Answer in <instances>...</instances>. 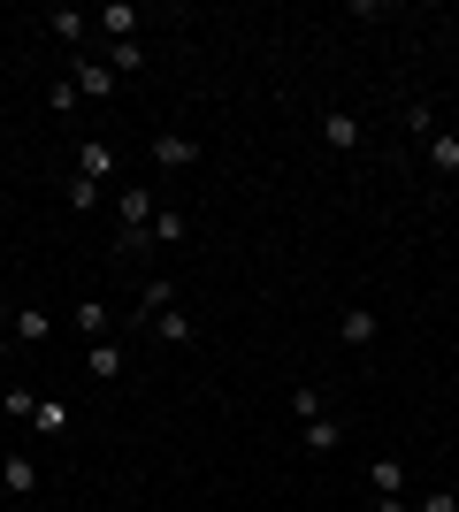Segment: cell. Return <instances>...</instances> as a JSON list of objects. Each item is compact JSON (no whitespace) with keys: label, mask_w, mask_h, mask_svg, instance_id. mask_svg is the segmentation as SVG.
<instances>
[{"label":"cell","mask_w":459,"mask_h":512,"mask_svg":"<svg viewBox=\"0 0 459 512\" xmlns=\"http://www.w3.org/2000/svg\"><path fill=\"white\" fill-rule=\"evenodd\" d=\"M153 245H161V253L192 245V214H184V207H161V214H153Z\"/></svg>","instance_id":"5bb4252c"},{"label":"cell","mask_w":459,"mask_h":512,"mask_svg":"<svg viewBox=\"0 0 459 512\" xmlns=\"http://www.w3.org/2000/svg\"><path fill=\"white\" fill-rule=\"evenodd\" d=\"M368 512H414V505H406V497H375Z\"/></svg>","instance_id":"4316f807"},{"label":"cell","mask_w":459,"mask_h":512,"mask_svg":"<svg viewBox=\"0 0 459 512\" xmlns=\"http://www.w3.org/2000/svg\"><path fill=\"white\" fill-rule=\"evenodd\" d=\"M153 214H161V199H153L146 184H123V192H115V253L123 260L153 253Z\"/></svg>","instance_id":"6da1fadb"},{"label":"cell","mask_w":459,"mask_h":512,"mask_svg":"<svg viewBox=\"0 0 459 512\" xmlns=\"http://www.w3.org/2000/svg\"><path fill=\"white\" fill-rule=\"evenodd\" d=\"M0 505H8V482H0Z\"/></svg>","instance_id":"f1b7e54d"},{"label":"cell","mask_w":459,"mask_h":512,"mask_svg":"<svg viewBox=\"0 0 459 512\" xmlns=\"http://www.w3.org/2000/svg\"><path fill=\"white\" fill-rule=\"evenodd\" d=\"M368 490L375 497H406V459H398V451H375L368 459Z\"/></svg>","instance_id":"ba28073f"},{"label":"cell","mask_w":459,"mask_h":512,"mask_svg":"<svg viewBox=\"0 0 459 512\" xmlns=\"http://www.w3.org/2000/svg\"><path fill=\"white\" fill-rule=\"evenodd\" d=\"M100 62H108L115 77H138V69H146V46H138V39H123V46H108Z\"/></svg>","instance_id":"ac0fdd59"},{"label":"cell","mask_w":459,"mask_h":512,"mask_svg":"<svg viewBox=\"0 0 459 512\" xmlns=\"http://www.w3.org/2000/svg\"><path fill=\"white\" fill-rule=\"evenodd\" d=\"M146 337H161V344H192V337H199V329H192V314H184V306H169V314L153 321Z\"/></svg>","instance_id":"e0dca14e"},{"label":"cell","mask_w":459,"mask_h":512,"mask_svg":"<svg viewBox=\"0 0 459 512\" xmlns=\"http://www.w3.org/2000/svg\"><path fill=\"white\" fill-rule=\"evenodd\" d=\"M69 146H77V176L108 192V184H115V146H108V138H69Z\"/></svg>","instance_id":"5b68a950"},{"label":"cell","mask_w":459,"mask_h":512,"mask_svg":"<svg viewBox=\"0 0 459 512\" xmlns=\"http://www.w3.org/2000/svg\"><path fill=\"white\" fill-rule=\"evenodd\" d=\"M69 85H77V100H115V92H123V77H115L100 54H77V62H69Z\"/></svg>","instance_id":"7a4b0ae2"},{"label":"cell","mask_w":459,"mask_h":512,"mask_svg":"<svg viewBox=\"0 0 459 512\" xmlns=\"http://www.w3.org/2000/svg\"><path fill=\"white\" fill-rule=\"evenodd\" d=\"M0 406H8V413H23V421H31V406H39V390H31V383H0Z\"/></svg>","instance_id":"7402d4cb"},{"label":"cell","mask_w":459,"mask_h":512,"mask_svg":"<svg viewBox=\"0 0 459 512\" xmlns=\"http://www.w3.org/2000/svg\"><path fill=\"white\" fill-rule=\"evenodd\" d=\"M8 360H16V337H8V329H0V375H8Z\"/></svg>","instance_id":"83f0119b"},{"label":"cell","mask_w":459,"mask_h":512,"mask_svg":"<svg viewBox=\"0 0 459 512\" xmlns=\"http://www.w3.org/2000/svg\"><path fill=\"white\" fill-rule=\"evenodd\" d=\"M0 482H8V505L39 490V467H31V451H0Z\"/></svg>","instance_id":"8992f818"},{"label":"cell","mask_w":459,"mask_h":512,"mask_svg":"<svg viewBox=\"0 0 459 512\" xmlns=\"http://www.w3.org/2000/svg\"><path fill=\"white\" fill-rule=\"evenodd\" d=\"M337 444H345V421H337V413L299 421V451H306V459H322V451H337Z\"/></svg>","instance_id":"9c48e42d"},{"label":"cell","mask_w":459,"mask_h":512,"mask_svg":"<svg viewBox=\"0 0 459 512\" xmlns=\"http://www.w3.org/2000/svg\"><path fill=\"white\" fill-rule=\"evenodd\" d=\"M92 31H100L108 46H123V39H138V31H146V8H138V0H108V8L92 16Z\"/></svg>","instance_id":"3957f363"},{"label":"cell","mask_w":459,"mask_h":512,"mask_svg":"<svg viewBox=\"0 0 459 512\" xmlns=\"http://www.w3.org/2000/svg\"><path fill=\"white\" fill-rule=\"evenodd\" d=\"M46 115H62V123L77 115V85H69V77H62V85H46Z\"/></svg>","instance_id":"d4e9b609"},{"label":"cell","mask_w":459,"mask_h":512,"mask_svg":"<svg viewBox=\"0 0 459 512\" xmlns=\"http://www.w3.org/2000/svg\"><path fill=\"white\" fill-rule=\"evenodd\" d=\"M421 153H429V169H437V176H459V130H437V138H421Z\"/></svg>","instance_id":"2e32d148"},{"label":"cell","mask_w":459,"mask_h":512,"mask_svg":"<svg viewBox=\"0 0 459 512\" xmlns=\"http://www.w3.org/2000/svg\"><path fill=\"white\" fill-rule=\"evenodd\" d=\"M360 138H368V130H360V115H345V107H322V146L352 153V146H360Z\"/></svg>","instance_id":"7c38bea8"},{"label":"cell","mask_w":459,"mask_h":512,"mask_svg":"<svg viewBox=\"0 0 459 512\" xmlns=\"http://www.w3.org/2000/svg\"><path fill=\"white\" fill-rule=\"evenodd\" d=\"M146 153H153V169H192V161H199V146L184 138V130H161Z\"/></svg>","instance_id":"30bf717a"},{"label":"cell","mask_w":459,"mask_h":512,"mask_svg":"<svg viewBox=\"0 0 459 512\" xmlns=\"http://www.w3.org/2000/svg\"><path fill=\"white\" fill-rule=\"evenodd\" d=\"M8 337H16V344H46V314H39V306H16Z\"/></svg>","instance_id":"ffe728a7"},{"label":"cell","mask_w":459,"mask_h":512,"mask_svg":"<svg viewBox=\"0 0 459 512\" xmlns=\"http://www.w3.org/2000/svg\"><path fill=\"white\" fill-rule=\"evenodd\" d=\"M291 413H299V421H322V413H329V398H322L314 383H306V390H291Z\"/></svg>","instance_id":"603a6c76"},{"label":"cell","mask_w":459,"mask_h":512,"mask_svg":"<svg viewBox=\"0 0 459 512\" xmlns=\"http://www.w3.org/2000/svg\"><path fill=\"white\" fill-rule=\"evenodd\" d=\"M46 31H54L62 46H77V54H85V39H92V16H85V8H46Z\"/></svg>","instance_id":"8fae6325"},{"label":"cell","mask_w":459,"mask_h":512,"mask_svg":"<svg viewBox=\"0 0 459 512\" xmlns=\"http://www.w3.org/2000/svg\"><path fill=\"white\" fill-rule=\"evenodd\" d=\"M337 337H345V344H352V352H368V344H375V337H383V321H375V314H368V306H345V314H337Z\"/></svg>","instance_id":"4fadbf2b"},{"label":"cell","mask_w":459,"mask_h":512,"mask_svg":"<svg viewBox=\"0 0 459 512\" xmlns=\"http://www.w3.org/2000/svg\"><path fill=\"white\" fill-rule=\"evenodd\" d=\"M31 428H39V444H69V436H77V406H69V398H39V406H31Z\"/></svg>","instance_id":"277c9868"},{"label":"cell","mask_w":459,"mask_h":512,"mask_svg":"<svg viewBox=\"0 0 459 512\" xmlns=\"http://www.w3.org/2000/svg\"><path fill=\"white\" fill-rule=\"evenodd\" d=\"M406 130H414V138H437V107H429V100H414V107H406Z\"/></svg>","instance_id":"cb8c5ba5"},{"label":"cell","mask_w":459,"mask_h":512,"mask_svg":"<svg viewBox=\"0 0 459 512\" xmlns=\"http://www.w3.org/2000/svg\"><path fill=\"white\" fill-rule=\"evenodd\" d=\"M169 306H176V283H169V276H153L146 291H138V329H153V321L169 314Z\"/></svg>","instance_id":"9a60e30c"},{"label":"cell","mask_w":459,"mask_h":512,"mask_svg":"<svg viewBox=\"0 0 459 512\" xmlns=\"http://www.w3.org/2000/svg\"><path fill=\"white\" fill-rule=\"evenodd\" d=\"M69 321L85 329V344H100V337H108V306H100V299H77V314H69Z\"/></svg>","instance_id":"d6986e66"},{"label":"cell","mask_w":459,"mask_h":512,"mask_svg":"<svg viewBox=\"0 0 459 512\" xmlns=\"http://www.w3.org/2000/svg\"><path fill=\"white\" fill-rule=\"evenodd\" d=\"M62 199H69V214H92V207H100V184H85V176H69V184H62Z\"/></svg>","instance_id":"44dd1931"},{"label":"cell","mask_w":459,"mask_h":512,"mask_svg":"<svg viewBox=\"0 0 459 512\" xmlns=\"http://www.w3.org/2000/svg\"><path fill=\"white\" fill-rule=\"evenodd\" d=\"M85 367L100 375V383H123V375H131V352H123L115 337H100V344H85Z\"/></svg>","instance_id":"52a82bcc"},{"label":"cell","mask_w":459,"mask_h":512,"mask_svg":"<svg viewBox=\"0 0 459 512\" xmlns=\"http://www.w3.org/2000/svg\"><path fill=\"white\" fill-rule=\"evenodd\" d=\"M414 512H459V490H421Z\"/></svg>","instance_id":"484cf974"}]
</instances>
